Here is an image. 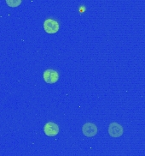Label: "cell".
Instances as JSON below:
<instances>
[{"mask_svg": "<svg viewBox=\"0 0 145 156\" xmlns=\"http://www.w3.org/2000/svg\"><path fill=\"white\" fill-rule=\"evenodd\" d=\"M82 132L86 137H93L97 134V127L92 123H86L82 127Z\"/></svg>", "mask_w": 145, "mask_h": 156, "instance_id": "obj_3", "label": "cell"}, {"mask_svg": "<svg viewBox=\"0 0 145 156\" xmlns=\"http://www.w3.org/2000/svg\"><path fill=\"white\" fill-rule=\"evenodd\" d=\"M44 28L48 34H56L59 30V24L53 19H47L44 23Z\"/></svg>", "mask_w": 145, "mask_h": 156, "instance_id": "obj_2", "label": "cell"}, {"mask_svg": "<svg viewBox=\"0 0 145 156\" xmlns=\"http://www.w3.org/2000/svg\"><path fill=\"white\" fill-rule=\"evenodd\" d=\"M7 5H9L11 8H15L18 7L19 5L22 4V0H5Z\"/></svg>", "mask_w": 145, "mask_h": 156, "instance_id": "obj_6", "label": "cell"}, {"mask_svg": "<svg viewBox=\"0 0 145 156\" xmlns=\"http://www.w3.org/2000/svg\"><path fill=\"white\" fill-rule=\"evenodd\" d=\"M123 127L118 123H112L109 126V133L112 137H120L123 135Z\"/></svg>", "mask_w": 145, "mask_h": 156, "instance_id": "obj_4", "label": "cell"}, {"mask_svg": "<svg viewBox=\"0 0 145 156\" xmlns=\"http://www.w3.org/2000/svg\"><path fill=\"white\" fill-rule=\"evenodd\" d=\"M45 82L49 84L56 83L59 79V74L54 69H46L43 74Z\"/></svg>", "mask_w": 145, "mask_h": 156, "instance_id": "obj_1", "label": "cell"}, {"mask_svg": "<svg viewBox=\"0 0 145 156\" xmlns=\"http://www.w3.org/2000/svg\"><path fill=\"white\" fill-rule=\"evenodd\" d=\"M44 131H45V134L48 136H56L59 132V127L56 124L49 122L45 125Z\"/></svg>", "mask_w": 145, "mask_h": 156, "instance_id": "obj_5", "label": "cell"}]
</instances>
